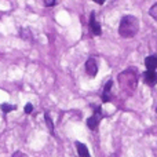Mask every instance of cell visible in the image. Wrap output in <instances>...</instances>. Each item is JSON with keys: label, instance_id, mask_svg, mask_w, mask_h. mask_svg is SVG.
I'll use <instances>...</instances> for the list:
<instances>
[{"label": "cell", "instance_id": "1", "mask_svg": "<svg viewBox=\"0 0 157 157\" xmlns=\"http://www.w3.org/2000/svg\"><path fill=\"white\" fill-rule=\"evenodd\" d=\"M139 32V21L134 15H124L120 19L119 35L124 39H131Z\"/></svg>", "mask_w": 157, "mask_h": 157}, {"label": "cell", "instance_id": "2", "mask_svg": "<svg viewBox=\"0 0 157 157\" xmlns=\"http://www.w3.org/2000/svg\"><path fill=\"white\" fill-rule=\"evenodd\" d=\"M119 83H120V87L123 88H127L130 87L131 90H135L136 87V76H135V72L131 73V71H127L124 73H120L119 75Z\"/></svg>", "mask_w": 157, "mask_h": 157}, {"label": "cell", "instance_id": "3", "mask_svg": "<svg viewBox=\"0 0 157 157\" xmlns=\"http://www.w3.org/2000/svg\"><path fill=\"white\" fill-rule=\"evenodd\" d=\"M101 120H102V112H101V108H97L94 114L91 117H88V120H87V125H88L90 130L95 131L98 128V125H99Z\"/></svg>", "mask_w": 157, "mask_h": 157}, {"label": "cell", "instance_id": "4", "mask_svg": "<svg viewBox=\"0 0 157 157\" xmlns=\"http://www.w3.org/2000/svg\"><path fill=\"white\" fill-rule=\"evenodd\" d=\"M88 26H90V30L94 36H99L102 33V28H101V24L95 19V13H91L90 15V22H88Z\"/></svg>", "mask_w": 157, "mask_h": 157}, {"label": "cell", "instance_id": "5", "mask_svg": "<svg viewBox=\"0 0 157 157\" xmlns=\"http://www.w3.org/2000/svg\"><path fill=\"white\" fill-rule=\"evenodd\" d=\"M86 72L90 77H95L98 73V65L94 58H88L86 62Z\"/></svg>", "mask_w": 157, "mask_h": 157}, {"label": "cell", "instance_id": "6", "mask_svg": "<svg viewBox=\"0 0 157 157\" xmlns=\"http://www.w3.org/2000/svg\"><path fill=\"white\" fill-rule=\"evenodd\" d=\"M144 81L149 87H153L157 84V71H147L144 75Z\"/></svg>", "mask_w": 157, "mask_h": 157}, {"label": "cell", "instance_id": "7", "mask_svg": "<svg viewBox=\"0 0 157 157\" xmlns=\"http://www.w3.org/2000/svg\"><path fill=\"white\" fill-rule=\"evenodd\" d=\"M145 66L147 71H156L157 69V55H149L145 58Z\"/></svg>", "mask_w": 157, "mask_h": 157}, {"label": "cell", "instance_id": "8", "mask_svg": "<svg viewBox=\"0 0 157 157\" xmlns=\"http://www.w3.org/2000/svg\"><path fill=\"white\" fill-rule=\"evenodd\" d=\"M112 87H113V81L109 80L108 83L105 84V88H103V94H102V102L106 103L110 101V90Z\"/></svg>", "mask_w": 157, "mask_h": 157}, {"label": "cell", "instance_id": "9", "mask_svg": "<svg viewBox=\"0 0 157 157\" xmlns=\"http://www.w3.org/2000/svg\"><path fill=\"white\" fill-rule=\"evenodd\" d=\"M75 146H76L78 157H91L88 149H87V146L84 144H81V142H75Z\"/></svg>", "mask_w": 157, "mask_h": 157}, {"label": "cell", "instance_id": "10", "mask_svg": "<svg viewBox=\"0 0 157 157\" xmlns=\"http://www.w3.org/2000/svg\"><path fill=\"white\" fill-rule=\"evenodd\" d=\"M44 121H46L47 127H48L50 132L54 135V123H52V119L50 117V113H44Z\"/></svg>", "mask_w": 157, "mask_h": 157}, {"label": "cell", "instance_id": "11", "mask_svg": "<svg viewBox=\"0 0 157 157\" xmlns=\"http://www.w3.org/2000/svg\"><path fill=\"white\" fill-rule=\"evenodd\" d=\"M0 109H2L3 113H8V112H11V110H15L17 106L15 105H8V103H2V105H0Z\"/></svg>", "mask_w": 157, "mask_h": 157}, {"label": "cell", "instance_id": "12", "mask_svg": "<svg viewBox=\"0 0 157 157\" xmlns=\"http://www.w3.org/2000/svg\"><path fill=\"white\" fill-rule=\"evenodd\" d=\"M149 14H150V15H152L153 18H155L156 21H157V3H156V4H153L152 7H150V10H149Z\"/></svg>", "mask_w": 157, "mask_h": 157}, {"label": "cell", "instance_id": "13", "mask_svg": "<svg viewBox=\"0 0 157 157\" xmlns=\"http://www.w3.org/2000/svg\"><path fill=\"white\" fill-rule=\"evenodd\" d=\"M11 157H29V156H28V155H26V153L21 152V150H17V152H15V153H14V155H13V156H11Z\"/></svg>", "mask_w": 157, "mask_h": 157}, {"label": "cell", "instance_id": "14", "mask_svg": "<svg viewBox=\"0 0 157 157\" xmlns=\"http://www.w3.org/2000/svg\"><path fill=\"white\" fill-rule=\"evenodd\" d=\"M43 2H44V6H46V7H52V6L57 3V0H43Z\"/></svg>", "mask_w": 157, "mask_h": 157}, {"label": "cell", "instance_id": "15", "mask_svg": "<svg viewBox=\"0 0 157 157\" xmlns=\"http://www.w3.org/2000/svg\"><path fill=\"white\" fill-rule=\"evenodd\" d=\"M32 110H33V105L32 103H26V106H25V113H32Z\"/></svg>", "mask_w": 157, "mask_h": 157}, {"label": "cell", "instance_id": "16", "mask_svg": "<svg viewBox=\"0 0 157 157\" xmlns=\"http://www.w3.org/2000/svg\"><path fill=\"white\" fill-rule=\"evenodd\" d=\"M95 3H97V4H103V3L106 2V0H94Z\"/></svg>", "mask_w": 157, "mask_h": 157}, {"label": "cell", "instance_id": "17", "mask_svg": "<svg viewBox=\"0 0 157 157\" xmlns=\"http://www.w3.org/2000/svg\"><path fill=\"white\" fill-rule=\"evenodd\" d=\"M156 113H157V108H156Z\"/></svg>", "mask_w": 157, "mask_h": 157}]
</instances>
